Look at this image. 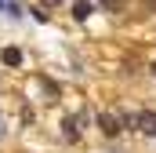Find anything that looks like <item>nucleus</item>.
Listing matches in <instances>:
<instances>
[{
  "label": "nucleus",
  "mask_w": 156,
  "mask_h": 153,
  "mask_svg": "<svg viewBox=\"0 0 156 153\" xmlns=\"http://www.w3.org/2000/svg\"><path fill=\"white\" fill-rule=\"evenodd\" d=\"M98 124H102V131H105V135H120L123 117H120V113H98Z\"/></svg>",
  "instance_id": "f257e3e1"
},
{
  "label": "nucleus",
  "mask_w": 156,
  "mask_h": 153,
  "mask_svg": "<svg viewBox=\"0 0 156 153\" xmlns=\"http://www.w3.org/2000/svg\"><path fill=\"white\" fill-rule=\"evenodd\" d=\"M0 62H4L7 69H18V66H22V51H18V47H4V51H0Z\"/></svg>",
  "instance_id": "f03ea898"
},
{
  "label": "nucleus",
  "mask_w": 156,
  "mask_h": 153,
  "mask_svg": "<svg viewBox=\"0 0 156 153\" xmlns=\"http://www.w3.org/2000/svg\"><path fill=\"white\" fill-rule=\"evenodd\" d=\"M91 15H94V4H91V0H76V4H73V18H76V22L91 18Z\"/></svg>",
  "instance_id": "7ed1b4c3"
},
{
  "label": "nucleus",
  "mask_w": 156,
  "mask_h": 153,
  "mask_svg": "<svg viewBox=\"0 0 156 153\" xmlns=\"http://www.w3.org/2000/svg\"><path fill=\"white\" fill-rule=\"evenodd\" d=\"M138 128H142L145 135H156V113H153V110H145V113H138Z\"/></svg>",
  "instance_id": "20e7f679"
},
{
  "label": "nucleus",
  "mask_w": 156,
  "mask_h": 153,
  "mask_svg": "<svg viewBox=\"0 0 156 153\" xmlns=\"http://www.w3.org/2000/svg\"><path fill=\"white\" fill-rule=\"evenodd\" d=\"M7 15H15V18H18V15H22V4H18V0H7Z\"/></svg>",
  "instance_id": "39448f33"
},
{
  "label": "nucleus",
  "mask_w": 156,
  "mask_h": 153,
  "mask_svg": "<svg viewBox=\"0 0 156 153\" xmlns=\"http://www.w3.org/2000/svg\"><path fill=\"white\" fill-rule=\"evenodd\" d=\"M102 7H105V11H120V7H123V0H102Z\"/></svg>",
  "instance_id": "423d86ee"
},
{
  "label": "nucleus",
  "mask_w": 156,
  "mask_h": 153,
  "mask_svg": "<svg viewBox=\"0 0 156 153\" xmlns=\"http://www.w3.org/2000/svg\"><path fill=\"white\" fill-rule=\"evenodd\" d=\"M44 7H62V0H40Z\"/></svg>",
  "instance_id": "0eeeda50"
},
{
  "label": "nucleus",
  "mask_w": 156,
  "mask_h": 153,
  "mask_svg": "<svg viewBox=\"0 0 156 153\" xmlns=\"http://www.w3.org/2000/svg\"><path fill=\"white\" fill-rule=\"evenodd\" d=\"M0 7H7V0H0Z\"/></svg>",
  "instance_id": "6e6552de"
},
{
  "label": "nucleus",
  "mask_w": 156,
  "mask_h": 153,
  "mask_svg": "<svg viewBox=\"0 0 156 153\" xmlns=\"http://www.w3.org/2000/svg\"><path fill=\"white\" fill-rule=\"evenodd\" d=\"M153 73H156V66H153Z\"/></svg>",
  "instance_id": "1a4fd4ad"
}]
</instances>
